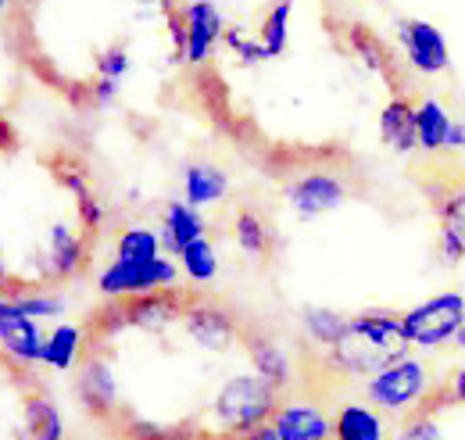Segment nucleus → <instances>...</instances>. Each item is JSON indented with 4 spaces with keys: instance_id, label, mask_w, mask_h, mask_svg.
<instances>
[{
    "instance_id": "bb28decb",
    "label": "nucleus",
    "mask_w": 465,
    "mask_h": 440,
    "mask_svg": "<svg viewBox=\"0 0 465 440\" xmlns=\"http://www.w3.org/2000/svg\"><path fill=\"white\" fill-rule=\"evenodd\" d=\"M291 15H293L291 0H276V4L265 11V18H262L258 40L265 44L269 61H272V57H283V51H287V40H291Z\"/></svg>"
},
{
    "instance_id": "20e7f679",
    "label": "nucleus",
    "mask_w": 465,
    "mask_h": 440,
    "mask_svg": "<svg viewBox=\"0 0 465 440\" xmlns=\"http://www.w3.org/2000/svg\"><path fill=\"white\" fill-rule=\"evenodd\" d=\"M401 326H405L411 347H426V351L444 347L465 326V297L459 290L437 294V297L401 312Z\"/></svg>"
},
{
    "instance_id": "f8f14e48",
    "label": "nucleus",
    "mask_w": 465,
    "mask_h": 440,
    "mask_svg": "<svg viewBox=\"0 0 465 440\" xmlns=\"http://www.w3.org/2000/svg\"><path fill=\"white\" fill-rule=\"evenodd\" d=\"M186 22V65H208L226 36L223 11L212 0H190L179 7Z\"/></svg>"
},
{
    "instance_id": "2f4dec72",
    "label": "nucleus",
    "mask_w": 465,
    "mask_h": 440,
    "mask_svg": "<svg viewBox=\"0 0 465 440\" xmlns=\"http://www.w3.org/2000/svg\"><path fill=\"white\" fill-rule=\"evenodd\" d=\"M223 47L240 57V65H262V61H269V51H265V44H262L258 36H247L243 29H226V36H223Z\"/></svg>"
},
{
    "instance_id": "1a4fd4ad",
    "label": "nucleus",
    "mask_w": 465,
    "mask_h": 440,
    "mask_svg": "<svg viewBox=\"0 0 465 440\" xmlns=\"http://www.w3.org/2000/svg\"><path fill=\"white\" fill-rule=\"evenodd\" d=\"M287 201L297 215L304 219H315V215H326V212H337L344 201H348V186L341 175L333 172H322V168H312V172H301L287 183Z\"/></svg>"
},
{
    "instance_id": "0eeeda50",
    "label": "nucleus",
    "mask_w": 465,
    "mask_h": 440,
    "mask_svg": "<svg viewBox=\"0 0 465 440\" xmlns=\"http://www.w3.org/2000/svg\"><path fill=\"white\" fill-rule=\"evenodd\" d=\"M179 323L193 336V344H201L204 351H230L236 340H243L240 319L230 308H223L219 301H208V297H193Z\"/></svg>"
},
{
    "instance_id": "e433bc0d",
    "label": "nucleus",
    "mask_w": 465,
    "mask_h": 440,
    "mask_svg": "<svg viewBox=\"0 0 465 440\" xmlns=\"http://www.w3.org/2000/svg\"><path fill=\"white\" fill-rule=\"evenodd\" d=\"M143 4H154V7L162 11V18H165L169 11H175V4H173V0H143Z\"/></svg>"
},
{
    "instance_id": "f257e3e1",
    "label": "nucleus",
    "mask_w": 465,
    "mask_h": 440,
    "mask_svg": "<svg viewBox=\"0 0 465 440\" xmlns=\"http://www.w3.org/2000/svg\"><path fill=\"white\" fill-rule=\"evenodd\" d=\"M411 340H408L401 315L394 312H361L344 323L341 336L326 347V365L330 373H341L351 380H372L387 365L408 358Z\"/></svg>"
},
{
    "instance_id": "dca6fc26",
    "label": "nucleus",
    "mask_w": 465,
    "mask_h": 440,
    "mask_svg": "<svg viewBox=\"0 0 465 440\" xmlns=\"http://www.w3.org/2000/svg\"><path fill=\"white\" fill-rule=\"evenodd\" d=\"M86 262H90V236L68 225H54L47 236V275L54 283L72 279L86 269Z\"/></svg>"
},
{
    "instance_id": "f3484780",
    "label": "nucleus",
    "mask_w": 465,
    "mask_h": 440,
    "mask_svg": "<svg viewBox=\"0 0 465 440\" xmlns=\"http://www.w3.org/2000/svg\"><path fill=\"white\" fill-rule=\"evenodd\" d=\"M22 440H64V419L44 390L22 394Z\"/></svg>"
},
{
    "instance_id": "9d476101",
    "label": "nucleus",
    "mask_w": 465,
    "mask_h": 440,
    "mask_svg": "<svg viewBox=\"0 0 465 440\" xmlns=\"http://www.w3.org/2000/svg\"><path fill=\"white\" fill-rule=\"evenodd\" d=\"M47 165H51V172H54V179H58L61 186L75 197L79 225H83L86 236L94 240L97 229H101V222H104V205H101V197L94 194V183H90V175H86V165H83L75 155H68V151H58Z\"/></svg>"
},
{
    "instance_id": "412c9836",
    "label": "nucleus",
    "mask_w": 465,
    "mask_h": 440,
    "mask_svg": "<svg viewBox=\"0 0 465 440\" xmlns=\"http://www.w3.org/2000/svg\"><path fill=\"white\" fill-rule=\"evenodd\" d=\"M348 47L354 51V57H361V61H365V68H369V72H376L380 79H387V83H391V94H401L398 65H394V57H391V51H387V44H383L372 29H365V25H351Z\"/></svg>"
},
{
    "instance_id": "9b49d317",
    "label": "nucleus",
    "mask_w": 465,
    "mask_h": 440,
    "mask_svg": "<svg viewBox=\"0 0 465 440\" xmlns=\"http://www.w3.org/2000/svg\"><path fill=\"white\" fill-rule=\"evenodd\" d=\"M433 212L440 222V255L444 262L459 265L465 262V183H448V186H426Z\"/></svg>"
},
{
    "instance_id": "423d86ee",
    "label": "nucleus",
    "mask_w": 465,
    "mask_h": 440,
    "mask_svg": "<svg viewBox=\"0 0 465 440\" xmlns=\"http://www.w3.org/2000/svg\"><path fill=\"white\" fill-rule=\"evenodd\" d=\"M44 333L36 319L15 312L7 301H0V347H4V365L11 373L33 376V365H44Z\"/></svg>"
},
{
    "instance_id": "f704fd0d",
    "label": "nucleus",
    "mask_w": 465,
    "mask_h": 440,
    "mask_svg": "<svg viewBox=\"0 0 465 440\" xmlns=\"http://www.w3.org/2000/svg\"><path fill=\"white\" fill-rule=\"evenodd\" d=\"M448 151H465V118H459L451 125V136H448Z\"/></svg>"
},
{
    "instance_id": "c85d7f7f",
    "label": "nucleus",
    "mask_w": 465,
    "mask_h": 440,
    "mask_svg": "<svg viewBox=\"0 0 465 440\" xmlns=\"http://www.w3.org/2000/svg\"><path fill=\"white\" fill-rule=\"evenodd\" d=\"M179 265H183V275L190 283H212L219 275V255H215V244L208 236L193 240L183 255H179Z\"/></svg>"
},
{
    "instance_id": "393cba45",
    "label": "nucleus",
    "mask_w": 465,
    "mask_h": 440,
    "mask_svg": "<svg viewBox=\"0 0 465 440\" xmlns=\"http://www.w3.org/2000/svg\"><path fill=\"white\" fill-rule=\"evenodd\" d=\"M451 125L455 122H451V115H448V108L440 101H433V97L419 101V151H426V155L448 151Z\"/></svg>"
},
{
    "instance_id": "c9c22d12",
    "label": "nucleus",
    "mask_w": 465,
    "mask_h": 440,
    "mask_svg": "<svg viewBox=\"0 0 465 440\" xmlns=\"http://www.w3.org/2000/svg\"><path fill=\"white\" fill-rule=\"evenodd\" d=\"M240 440H280V434H276V426L272 423H265V426H254V430H247Z\"/></svg>"
},
{
    "instance_id": "72a5a7b5",
    "label": "nucleus",
    "mask_w": 465,
    "mask_h": 440,
    "mask_svg": "<svg viewBox=\"0 0 465 440\" xmlns=\"http://www.w3.org/2000/svg\"><path fill=\"white\" fill-rule=\"evenodd\" d=\"M129 72V51H125V44L118 40V44H112L104 55H101V61H97V75H104V79H122Z\"/></svg>"
},
{
    "instance_id": "6ab92c4d",
    "label": "nucleus",
    "mask_w": 465,
    "mask_h": 440,
    "mask_svg": "<svg viewBox=\"0 0 465 440\" xmlns=\"http://www.w3.org/2000/svg\"><path fill=\"white\" fill-rule=\"evenodd\" d=\"M243 344H247V355H251V365L258 376H265L269 384H276L280 390H291L293 384V365L287 358V351L269 340L265 333H251L243 330Z\"/></svg>"
},
{
    "instance_id": "4be33fe9",
    "label": "nucleus",
    "mask_w": 465,
    "mask_h": 440,
    "mask_svg": "<svg viewBox=\"0 0 465 440\" xmlns=\"http://www.w3.org/2000/svg\"><path fill=\"white\" fill-rule=\"evenodd\" d=\"M226 194H230V179H226L223 168L204 165V162L186 168V179H183V201H186V205L208 208V205L223 201Z\"/></svg>"
},
{
    "instance_id": "4468645a",
    "label": "nucleus",
    "mask_w": 465,
    "mask_h": 440,
    "mask_svg": "<svg viewBox=\"0 0 465 440\" xmlns=\"http://www.w3.org/2000/svg\"><path fill=\"white\" fill-rule=\"evenodd\" d=\"M380 140L394 155H411L419 147V105L401 94H391V101L380 111Z\"/></svg>"
},
{
    "instance_id": "b1692460",
    "label": "nucleus",
    "mask_w": 465,
    "mask_h": 440,
    "mask_svg": "<svg viewBox=\"0 0 465 440\" xmlns=\"http://www.w3.org/2000/svg\"><path fill=\"white\" fill-rule=\"evenodd\" d=\"M86 326H72V323H58L54 330L47 333L44 340V365L58 369V373H68L75 365V358L83 355L86 347Z\"/></svg>"
},
{
    "instance_id": "4c0bfd02",
    "label": "nucleus",
    "mask_w": 465,
    "mask_h": 440,
    "mask_svg": "<svg viewBox=\"0 0 465 440\" xmlns=\"http://www.w3.org/2000/svg\"><path fill=\"white\" fill-rule=\"evenodd\" d=\"M455 344H459V347H462V351H465V326H462V330H459V336H455Z\"/></svg>"
},
{
    "instance_id": "f03ea898",
    "label": "nucleus",
    "mask_w": 465,
    "mask_h": 440,
    "mask_svg": "<svg viewBox=\"0 0 465 440\" xmlns=\"http://www.w3.org/2000/svg\"><path fill=\"white\" fill-rule=\"evenodd\" d=\"M280 405H283V390L254 373V376H232L230 384L219 390L212 412L226 434L243 437L247 430L272 423Z\"/></svg>"
},
{
    "instance_id": "aec40b11",
    "label": "nucleus",
    "mask_w": 465,
    "mask_h": 440,
    "mask_svg": "<svg viewBox=\"0 0 465 440\" xmlns=\"http://www.w3.org/2000/svg\"><path fill=\"white\" fill-rule=\"evenodd\" d=\"M333 440H387V423L376 405L344 401L333 415Z\"/></svg>"
},
{
    "instance_id": "7ed1b4c3",
    "label": "nucleus",
    "mask_w": 465,
    "mask_h": 440,
    "mask_svg": "<svg viewBox=\"0 0 465 440\" xmlns=\"http://www.w3.org/2000/svg\"><path fill=\"white\" fill-rule=\"evenodd\" d=\"M433 376H430V365L419 362V358H401L394 365H387L383 373H376L372 380H365V397L369 405H376L380 412H391V415H408L419 408V401L433 390Z\"/></svg>"
},
{
    "instance_id": "a211bd4d",
    "label": "nucleus",
    "mask_w": 465,
    "mask_h": 440,
    "mask_svg": "<svg viewBox=\"0 0 465 440\" xmlns=\"http://www.w3.org/2000/svg\"><path fill=\"white\" fill-rule=\"evenodd\" d=\"M162 244H165V255H183L193 240H201L208 233V225L201 219V208L186 205V201H173L165 205V219H162Z\"/></svg>"
},
{
    "instance_id": "6e6552de",
    "label": "nucleus",
    "mask_w": 465,
    "mask_h": 440,
    "mask_svg": "<svg viewBox=\"0 0 465 440\" xmlns=\"http://www.w3.org/2000/svg\"><path fill=\"white\" fill-rule=\"evenodd\" d=\"M394 36H398L401 55H405V61L415 72H422V75H440V72H448L451 51H448L444 33H440L433 22H426V18H401Z\"/></svg>"
},
{
    "instance_id": "2eb2a0df",
    "label": "nucleus",
    "mask_w": 465,
    "mask_h": 440,
    "mask_svg": "<svg viewBox=\"0 0 465 440\" xmlns=\"http://www.w3.org/2000/svg\"><path fill=\"white\" fill-rule=\"evenodd\" d=\"M280 440H333V419L312 401H283L272 415Z\"/></svg>"
},
{
    "instance_id": "a878e982",
    "label": "nucleus",
    "mask_w": 465,
    "mask_h": 440,
    "mask_svg": "<svg viewBox=\"0 0 465 440\" xmlns=\"http://www.w3.org/2000/svg\"><path fill=\"white\" fill-rule=\"evenodd\" d=\"M162 233L147 229V225H129L122 229L115 240V258L122 262H154L162 258Z\"/></svg>"
},
{
    "instance_id": "cd10ccee",
    "label": "nucleus",
    "mask_w": 465,
    "mask_h": 440,
    "mask_svg": "<svg viewBox=\"0 0 465 440\" xmlns=\"http://www.w3.org/2000/svg\"><path fill=\"white\" fill-rule=\"evenodd\" d=\"M4 301H7L15 312L29 315V319H58L61 312H64V297H61L58 290H44V286H40V290H22V294L7 290Z\"/></svg>"
},
{
    "instance_id": "39448f33",
    "label": "nucleus",
    "mask_w": 465,
    "mask_h": 440,
    "mask_svg": "<svg viewBox=\"0 0 465 440\" xmlns=\"http://www.w3.org/2000/svg\"><path fill=\"white\" fill-rule=\"evenodd\" d=\"M173 286H179V269L169 258H154V262H122V258H115L104 273L97 275V290L108 301L143 297V294H158V290H173Z\"/></svg>"
},
{
    "instance_id": "5701e85b",
    "label": "nucleus",
    "mask_w": 465,
    "mask_h": 440,
    "mask_svg": "<svg viewBox=\"0 0 465 440\" xmlns=\"http://www.w3.org/2000/svg\"><path fill=\"white\" fill-rule=\"evenodd\" d=\"M232 236H236V244H240V251L243 255H251V258H272V251H276V236H272V229H269V222L262 219L254 208H240L236 215H232Z\"/></svg>"
},
{
    "instance_id": "473e14b6",
    "label": "nucleus",
    "mask_w": 465,
    "mask_h": 440,
    "mask_svg": "<svg viewBox=\"0 0 465 440\" xmlns=\"http://www.w3.org/2000/svg\"><path fill=\"white\" fill-rule=\"evenodd\" d=\"M394 440H444L437 430V419L430 412H408L401 430L394 434Z\"/></svg>"
},
{
    "instance_id": "c756f323",
    "label": "nucleus",
    "mask_w": 465,
    "mask_h": 440,
    "mask_svg": "<svg viewBox=\"0 0 465 440\" xmlns=\"http://www.w3.org/2000/svg\"><path fill=\"white\" fill-rule=\"evenodd\" d=\"M448 405H465V365L462 369H455L448 380H437L433 390L419 401L415 412H430V415H437V412L448 408Z\"/></svg>"
},
{
    "instance_id": "7c9ffc66",
    "label": "nucleus",
    "mask_w": 465,
    "mask_h": 440,
    "mask_svg": "<svg viewBox=\"0 0 465 440\" xmlns=\"http://www.w3.org/2000/svg\"><path fill=\"white\" fill-rule=\"evenodd\" d=\"M344 323H348V315H341V312H330V308H304V330H308V336H312L319 347H330V344L341 336Z\"/></svg>"
},
{
    "instance_id": "ddd939ff",
    "label": "nucleus",
    "mask_w": 465,
    "mask_h": 440,
    "mask_svg": "<svg viewBox=\"0 0 465 440\" xmlns=\"http://www.w3.org/2000/svg\"><path fill=\"white\" fill-rule=\"evenodd\" d=\"M79 401L86 405L90 415L112 419L118 412V384L112 373V362L101 351H86L83 373H79Z\"/></svg>"
}]
</instances>
